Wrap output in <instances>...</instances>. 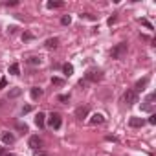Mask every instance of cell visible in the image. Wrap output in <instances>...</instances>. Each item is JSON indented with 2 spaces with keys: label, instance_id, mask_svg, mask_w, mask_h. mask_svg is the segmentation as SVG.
Returning a JSON list of instances; mask_svg holds the SVG:
<instances>
[{
  "label": "cell",
  "instance_id": "3957f363",
  "mask_svg": "<svg viewBox=\"0 0 156 156\" xmlns=\"http://www.w3.org/2000/svg\"><path fill=\"white\" fill-rule=\"evenodd\" d=\"M61 123H62V119H61V116L57 114V112H51L50 116H48V125L51 127V129H61Z\"/></svg>",
  "mask_w": 156,
  "mask_h": 156
},
{
  "label": "cell",
  "instance_id": "7402d4cb",
  "mask_svg": "<svg viewBox=\"0 0 156 156\" xmlns=\"http://www.w3.org/2000/svg\"><path fill=\"white\" fill-rule=\"evenodd\" d=\"M140 22H141V24H143V26H145L147 30H152V24H151V22H149L147 19H140Z\"/></svg>",
  "mask_w": 156,
  "mask_h": 156
},
{
  "label": "cell",
  "instance_id": "9a60e30c",
  "mask_svg": "<svg viewBox=\"0 0 156 156\" xmlns=\"http://www.w3.org/2000/svg\"><path fill=\"white\" fill-rule=\"evenodd\" d=\"M62 72H64V75H68V77H70V75L73 73V66H72L70 62H66V64H62Z\"/></svg>",
  "mask_w": 156,
  "mask_h": 156
},
{
  "label": "cell",
  "instance_id": "ffe728a7",
  "mask_svg": "<svg viewBox=\"0 0 156 156\" xmlns=\"http://www.w3.org/2000/svg\"><path fill=\"white\" fill-rule=\"evenodd\" d=\"M51 83H53V85H57V87H61V85H64V81L61 79V77H51Z\"/></svg>",
  "mask_w": 156,
  "mask_h": 156
},
{
  "label": "cell",
  "instance_id": "836d02e7",
  "mask_svg": "<svg viewBox=\"0 0 156 156\" xmlns=\"http://www.w3.org/2000/svg\"><path fill=\"white\" fill-rule=\"evenodd\" d=\"M4 154H6V149H4V147H0V156H4Z\"/></svg>",
  "mask_w": 156,
  "mask_h": 156
},
{
  "label": "cell",
  "instance_id": "cb8c5ba5",
  "mask_svg": "<svg viewBox=\"0 0 156 156\" xmlns=\"http://www.w3.org/2000/svg\"><path fill=\"white\" fill-rule=\"evenodd\" d=\"M17 129H19V130H22V132H28V127H26V123H17Z\"/></svg>",
  "mask_w": 156,
  "mask_h": 156
},
{
  "label": "cell",
  "instance_id": "44dd1931",
  "mask_svg": "<svg viewBox=\"0 0 156 156\" xmlns=\"http://www.w3.org/2000/svg\"><path fill=\"white\" fill-rule=\"evenodd\" d=\"M72 22V19H70V15H64L62 19H61V24H64V26H68Z\"/></svg>",
  "mask_w": 156,
  "mask_h": 156
},
{
  "label": "cell",
  "instance_id": "83f0119b",
  "mask_svg": "<svg viewBox=\"0 0 156 156\" xmlns=\"http://www.w3.org/2000/svg\"><path fill=\"white\" fill-rule=\"evenodd\" d=\"M30 110H31V107H30V105H28V107H24V108H22V114H28V112H30Z\"/></svg>",
  "mask_w": 156,
  "mask_h": 156
},
{
  "label": "cell",
  "instance_id": "d6986e66",
  "mask_svg": "<svg viewBox=\"0 0 156 156\" xmlns=\"http://www.w3.org/2000/svg\"><path fill=\"white\" fill-rule=\"evenodd\" d=\"M28 62H30L31 66H37V64H41V57H30Z\"/></svg>",
  "mask_w": 156,
  "mask_h": 156
},
{
  "label": "cell",
  "instance_id": "277c9868",
  "mask_svg": "<svg viewBox=\"0 0 156 156\" xmlns=\"http://www.w3.org/2000/svg\"><path fill=\"white\" fill-rule=\"evenodd\" d=\"M123 99H125L127 105H134V103H138V94L134 90H127L125 96H123Z\"/></svg>",
  "mask_w": 156,
  "mask_h": 156
},
{
  "label": "cell",
  "instance_id": "8fae6325",
  "mask_svg": "<svg viewBox=\"0 0 156 156\" xmlns=\"http://www.w3.org/2000/svg\"><path fill=\"white\" fill-rule=\"evenodd\" d=\"M30 96H31V99H39V98L42 96V88H41V87H33V88L30 90Z\"/></svg>",
  "mask_w": 156,
  "mask_h": 156
},
{
  "label": "cell",
  "instance_id": "2e32d148",
  "mask_svg": "<svg viewBox=\"0 0 156 156\" xmlns=\"http://www.w3.org/2000/svg\"><path fill=\"white\" fill-rule=\"evenodd\" d=\"M20 94H22V88H13V90H9L8 98H9V99H13V98H19Z\"/></svg>",
  "mask_w": 156,
  "mask_h": 156
},
{
  "label": "cell",
  "instance_id": "6da1fadb",
  "mask_svg": "<svg viewBox=\"0 0 156 156\" xmlns=\"http://www.w3.org/2000/svg\"><path fill=\"white\" fill-rule=\"evenodd\" d=\"M103 79V72L101 70H96V68H92V70H88L87 73H85V81L88 83H98V81H101Z\"/></svg>",
  "mask_w": 156,
  "mask_h": 156
},
{
  "label": "cell",
  "instance_id": "ac0fdd59",
  "mask_svg": "<svg viewBox=\"0 0 156 156\" xmlns=\"http://www.w3.org/2000/svg\"><path fill=\"white\" fill-rule=\"evenodd\" d=\"M46 6H48L50 9H57V8H61V6H62V2H53V0H51V2H48Z\"/></svg>",
  "mask_w": 156,
  "mask_h": 156
},
{
  "label": "cell",
  "instance_id": "484cf974",
  "mask_svg": "<svg viewBox=\"0 0 156 156\" xmlns=\"http://www.w3.org/2000/svg\"><path fill=\"white\" fill-rule=\"evenodd\" d=\"M149 123H151V125H154V123H156V114H151V118H149Z\"/></svg>",
  "mask_w": 156,
  "mask_h": 156
},
{
  "label": "cell",
  "instance_id": "5bb4252c",
  "mask_svg": "<svg viewBox=\"0 0 156 156\" xmlns=\"http://www.w3.org/2000/svg\"><path fill=\"white\" fill-rule=\"evenodd\" d=\"M57 44H59V39H55V37H53V39H48V41L44 42L46 48H57Z\"/></svg>",
  "mask_w": 156,
  "mask_h": 156
},
{
  "label": "cell",
  "instance_id": "ba28073f",
  "mask_svg": "<svg viewBox=\"0 0 156 156\" xmlns=\"http://www.w3.org/2000/svg\"><path fill=\"white\" fill-rule=\"evenodd\" d=\"M129 125L134 127V129H138V127H143L145 125V119L143 118H130L129 119Z\"/></svg>",
  "mask_w": 156,
  "mask_h": 156
},
{
  "label": "cell",
  "instance_id": "e0dca14e",
  "mask_svg": "<svg viewBox=\"0 0 156 156\" xmlns=\"http://www.w3.org/2000/svg\"><path fill=\"white\" fill-rule=\"evenodd\" d=\"M19 72H20L19 64H17V62H13V64L9 66V73H11V75H19Z\"/></svg>",
  "mask_w": 156,
  "mask_h": 156
},
{
  "label": "cell",
  "instance_id": "9c48e42d",
  "mask_svg": "<svg viewBox=\"0 0 156 156\" xmlns=\"http://www.w3.org/2000/svg\"><path fill=\"white\" fill-rule=\"evenodd\" d=\"M147 83H149V77H143V79H140V81H136V87H134V92L138 94L140 90H143V88L147 87Z\"/></svg>",
  "mask_w": 156,
  "mask_h": 156
},
{
  "label": "cell",
  "instance_id": "d4e9b609",
  "mask_svg": "<svg viewBox=\"0 0 156 156\" xmlns=\"http://www.w3.org/2000/svg\"><path fill=\"white\" fill-rule=\"evenodd\" d=\"M31 39H33V35H31V33H28V31L22 35V41H31Z\"/></svg>",
  "mask_w": 156,
  "mask_h": 156
},
{
  "label": "cell",
  "instance_id": "52a82bcc",
  "mask_svg": "<svg viewBox=\"0 0 156 156\" xmlns=\"http://www.w3.org/2000/svg\"><path fill=\"white\" fill-rule=\"evenodd\" d=\"M35 125H37L39 129H44V125H46V114L39 112V114L35 116Z\"/></svg>",
  "mask_w": 156,
  "mask_h": 156
},
{
  "label": "cell",
  "instance_id": "d6a6232c",
  "mask_svg": "<svg viewBox=\"0 0 156 156\" xmlns=\"http://www.w3.org/2000/svg\"><path fill=\"white\" fill-rule=\"evenodd\" d=\"M107 140L108 141H118V138H114V136H107Z\"/></svg>",
  "mask_w": 156,
  "mask_h": 156
},
{
  "label": "cell",
  "instance_id": "d590c367",
  "mask_svg": "<svg viewBox=\"0 0 156 156\" xmlns=\"http://www.w3.org/2000/svg\"><path fill=\"white\" fill-rule=\"evenodd\" d=\"M4 156H15V154H13V152H6Z\"/></svg>",
  "mask_w": 156,
  "mask_h": 156
},
{
  "label": "cell",
  "instance_id": "4dcf8cb0",
  "mask_svg": "<svg viewBox=\"0 0 156 156\" xmlns=\"http://www.w3.org/2000/svg\"><path fill=\"white\" fill-rule=\"evenodd\" d=\"M15 30H17L15 26H9V28H8V31H9V33H15Z\"/></svg>",
  "mask_w": 156,
  "mask_h": 156
},
{
  "label": "cell",
  "instance_id": "f546056e",
  "mask_svg": "<svg viewBox=\"0 0 156 156\" xmlns=\"http://www.w3.org/2000/svg\"><path fill=\"white\" fill-rule=\"evenodd\" d=\"M19 2H17V0H11V2H6V6H17Z\"/></svg>",
  "mask_w": 156,
  "mask_h": 156
},
{
  "label": "cell",
  "instance_id": "30bf717a",
  "mask_svg": "<svg viewBox=\"0 0 156 156\" xmlns=\"http://www.w3.org/2000/svg\"><path fill=\"white\" fill-rule=\"evenodd\" d=\"M105 121V118H103V114H99V112H96L92 118H90V125H101Z\"/></svg>",
  "mask_w": 156,
  "mask_h": 156
},
{
  "label": "cell",
  "instance_id": "7a4b0ae2",
  "mask_svg": "<svg viewBox=\"0 0 156 156\" xmlns=\"http://www.w3.org/2000/svg\"><path fill=\"white\" fill-rule=\"evenodd\" d=\"M127 42H119V44H116L114 48H112V51H110V55H112V59H123V55L127 53Z\"/></svg>",
  "mask_w": 156,
  "mask_h": 156
},
{
  "label": "cell",
  "instance_id": "4316f807",
  "mask_svg": "<svg viewBox=\"0 0 156 156\" xmlns=\"http://www.w3.org/2000/svg\"><path fill=\"white\" fill-rule=\"evenodd\" d=\"M114 22H116V15H112V17H110V19H108V24H110V26H112V24H114Z\"/></svg>",
  "mask_w": 156,
  "mask_h": 156
},
{
  "label": "cell",
  "instance_id": "f1b7e54d",
  "mask_svg": "<svg viewBox=\"0 0 156 156\" xmlns=\"http://www.w3.org/2000/svg\"><path fill=\"white\" fill-rule=\"evenodd\" d=\"M6 85H8V81H6V79H0V88H4Z\"/></svg>",
  "mask_w": 156,
  "mask_h": 156
},
{
  "label": "cell",
  "instance_id": "1f68e13d",
  "mask_svg": "<svg viewBox=\"0 0 156 156\" xmlns=\"http://www.w3.org/2000/svg\"><path fill=\"white\" fill-rule=\"evenodd\" d=\"M79 87H83V88H85V87H87V81H85V79H81V81H79Z\"/></svg>",
  "mask_w": 156,
  "mask_h": 156
},
{
  "label": "cell",
  "instance_id": "5b68a950",
  "mask_svg": "<svg viewBox=\"0 0 156 156\" xmlns=\"http://www.w3.org/2000/svg\"><path fill=\"white\" fill-rule=\"evenodd\" d=\"M28 145H30L33 151H37V149H41V147H42V140H41L39 136H31V138L28 140Z\"/></svg>",
  "mask_w": 156,
  "mask_h": 156
},
{
  "label": "cell",
  "instance_id": "7c38bea8",
  "mask_svg": "<svg viewBox=\"0 0 156 156\" xmlns=\"http://www.w3.org/2000/svg\"><path fill=\"white\" fill-rule=\"evenodd\" d=\"M2 141H4L6 145H11V143H15V136H13L11 132H4V134H2Z\"/></svg>",
  "mask_w": 156,
  "mask_h": 156
},
{
  "label": "cell",
  "instance_id": "e575fe53",
  "mask_svg": "<svg viewBox=\"0 0 156 156\" xmlns=\"http://www.w3.org/2000/svg\"><path fill=\"white\" fill-rule=\"evenodd\" d=\"M35 156H48L46 152H35Z\"/></svg>",
  "mask_w": 156,
  "mask_h": 156
},
{
  "label": "cell",
  "instance_id": "4fadbf2b",
  "mask_svg": "<svg viewBox=\"0 0 156 156\" xmlns=\"http://www.w3.org/2000/svg\"><path fill=\"white\" fill-rule=\"evenodd\" d=\"M154 99H156V94H149V96H147V99H145V105H143V110H149Z\"/></svg>",
  "mask_w": 156,
  "mask_h": 156
},
{
  "label": "cell",
  "instance_id": "8992f818",
  "mask_svg": "<svg viewBox=\"0 0 156 156\" xmlns=\"http://www.w3.org/2000/svg\"><path fill=\"white\" fill-rule=\"evenodd\" d=\"M87 116H88V107L83 105V107H77V108H75V118H77V119H85Z\"/></svg>",
  "mask_w": 156,
  "mask_h": 156
},
{
  "label": "cell",
  "instance_id": "603a6c76",
  "mask_svg": "<svg viewBox=\"0 0 156 156\" xmlns=\"http://www.w3.org/2000/svg\"><path fill=\"white\" fill-rule=\"evenodd\" d=\"M57 99H59L61 103H68V101H70V96H64V94H62V96H59Z\"/></svg>",
  "mask_w": 156,
  "mask_h": 156
}]
</instances>
